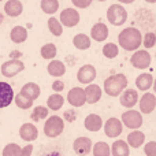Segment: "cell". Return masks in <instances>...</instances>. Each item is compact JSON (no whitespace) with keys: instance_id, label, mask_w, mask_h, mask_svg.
I'll list each match as a JSON object with an SVG mask.
<instances>
[{"instance_id":"22","label":"cell","mask_w":156,"mask_h":156,"mask_svg":"<svg viewBox=\"0 0 156 156\" xmlns=\"http://www.w3.org/2000/svg\"><path fill=\"white\" fill-rule=\"evenodd\" d=\"M127 144H129V147H132V148H140L141 145H144V143H145V134H144L143 132H140V130H133L132 133H129V136H127Z\"/></svg>"},{"instance_id":"9","label":"cell","mask_w":156,"mask_h":156,"mask_svg":"<svg viewBox=\"0 0 156 156\" xmlns=\"http://www.w3.org/2000/svg\"><path fill=\"white\" fill-rule=\"evenodd\" d=\"M14 99H15V94H14L12 86L4 81H0V108L8 107Z\"/></svg>"},{"instance_id":"46","label":"cell","mask_w":156,"mask_h":156,"mask_svg":"<svg viewBox=\"0 0 156 156\" xmlns=\"http://www.w3.org/2000/svg\"><path fill=\"white\" fill-rule=\"evenodd\" d=\"M0 23H3V15L0 14Z\"/></svg>"},{"instance_id":"20","label":"cell","mask_w":156,"mask_h":156,"mask_svg":"<svg viewBox=\"0 0 156 156\" xmlns=\"http://www.w3.org/2000/svg\"><path fill=\"white\" fill-rule=\"evenodd\" d=\"M130 147L125 140H116L111 145V156H129Z\"/></svg>"},{"instance_id":"43","label":"cell","mask_w":156,"mask_h":156,"mask_svg":"<svg viewBox=\"0 0 156 156\" xmlns=\"http://www.w3.org/2000/svg\"><path fill=\"white\" fill-rule=\"evenodd\" d=\"M119 3H125V4H130V3H133L134 0H118Z\"/></svg>"},{"instance_id":"36","label":"cell","mask_w":156,"mask_h":156,"mask_svg":"<svg viewBox=\"0 0 156 156\" xmlns=\"http://www.w3.org/2000/svg\"><path fill=\"white\" fill-rule=\"evenodd\" d=\"M21 151H22V148L18 144L11 143V144H7V145L3 148L2 156H19L21 155Z\"/></svg>"},{"instance_id":"7","label":"cell","mask_w":156,"mask_h":156,"mask_svg":"<svg viewBox=\"0 0 156 156\" xmlns=\"http://www.w3.org/2000/svg\"><path fill=\"white\" fill-rule=\"evenodd\" d=\"M60 23L66 27H74L80 23V12L76 8H65L60 12Z\"/></svg>"},{"instance_id":"40","label":"cell","mask_w":156,"mask_h":156,"mask_svg":"<svg viewBox=\"0 0 156 156\" xmlns=\"http://www.w3.org/2000/svg\"><path fill=\"white\" fill-rule=\"evenodd\" d=\"M32 152H33V145H26V147H23L22 148V151H21V155L19 156H32Z\"/></svg>"},{"instance_id":"26","label":"cell","mask_w":156,"mask_h":156,"mask_svg":"<svg viewBox=\"0 0 156 156\" xmlns=\"http://www.w3.org/2000/svg\"><path fill=\"white\" fill-rule=\"evenodd\" d=\"M10 38H11V41H14L15 44L25 43L27 38V30L25 29L23 26H14L10 33Z\"/></svg>"},{"instance_id":"41","label":"cell","mask_w":156,"mask_h":156,"mask_svg":"<svg viewBox=\"0 0 156 156\" xmlns=\"http://www.w3.org/2000/svg\"><path fill=\"white\" fill-rule=\"evenodd\" d=\"M52 89H54L55 92H62L63 89H65V83H63L62 81H55V82L52 83Z\"/></svg>"},{"instance_id":"12","label":"cell","mask_w":156,"mask_h":156,"mask_svg":"<svg viewBox=\"0 0 156 156\" xmlns=\"http://www.w3.org/2000/svg\"><path fill=\"white\" fill-rule=\"evenodd\" d=\"M96 78V69L92 65H85L78 70L77 73V80L78 82L85 83V85H90Z\"/></svg>"},{"instance_id":"44","label":"cell","mask_w":156,"mask_h":156,"mask_svg":"<svg viewBox=\"0 0 156 156\" xmlns=\"http://www.w3.org/2000/svg\"><path fill=\"white\" fill-rule=\"evenodd\" d=\"M147 3H152V4H154V3H156V0H145Z\"/></svg>"},{"instance_id":"1","label":"cell","mask_w":156,"mask_h":156,"mask_svg":"<svg viewBox=\"0 0 156 156\" xmlns=\"http://www.w3.org/2000/svg\"><path fill=\"white\" fill-rule=\"evenodd\" d=\"M118 43L125 51H136L143 44V36L136 27H126L119 33Z\"/></svg>"},{"instance_id":"30","label":"cell","mask_w":156,"mask_h":156,"mask_svg":"<svg viewBox=\"0 0 156 156\" xmlns=\"http://www.w3.org/2000/svg\"><path fill=\"white\" fill-rule=\"evenodd\" d=\"M93 156H111V147L104 141H99L93 145Z\"/></svg>"},{"instance_id":"42","label":"cell","mask_w":156,"mask_h":156,"mask_svg":"<svg viewBox=\"0 0 156 156\" xmlns=\"http://www.w3.org/2000/svg\"><path fill=\"white\" fill-rule=\"evenodd\" d=\"M21 55H22V52H19V51H12L11 52V59H18V58H21Z\"/></svg>"},{"instance_id":"16","label":"cell","mask_w":156,"mask_h":156,"mask_svg":"<svg viewBox=\"0 0 156 156\" xmlns=\"http://www.w3.org/2000/svg\"><path fill=\"white\" fill-rule=\"evenodd\" d=\"M156 108V96L147 92L140 100V111L143 114H151Z\"/></svg>"},{"instance_id":"49","label":"cell","mask_w":156,"mask_h":156,"mask_svg":"<svg viewBox=\"0 0 156 156\" xmlns=\"http://www.w3.org/2000/svg\"><path fill=\"white\" fill-rule=\"evenodd\" d=\"M155 56H156V55H155Z\"/></svg>"},{"instance_id":"33","label":"cell","mask_w":156,"mask_h":156,"mask_svg":"<svg viewBox=\"0 0 156 156\" xmlns=\"http://www.w3.org/2000/svg\"><path fill=\"white\" fill-rule=\"evenodd\" d=\"M48 29H49V32L54 36H56V37L62 36V33H63L62 23H60V21L56 19L55 16H51V18L48 19Z\"/></svg>"},{"instance_id":"2","label":"cell","mask_w":156,"mask_h":156,"mask_svg":"<svg viewBox=\"0 0 156 156\" xmlns=\"http://www.w3.org/2000/svg\"><path fill=\"white\" fill-rule=\"evenodd\" d=\"M127 86V78L125 74H112L104 81V92L111 97H116L125 92Z\"/></svg>"},{"instance_id":"3","label":"cell","mask_w":156,"mask_h":156,"mask_svg":"<svg viewBox=\"0 0 156 156\" xmlns=\"http://www.w3.org/2000/svg\"><path fill=\"white\" fill-rule=\"evenodd\" d=\"M65 130V121L63 118L58 115H52L47 119L45 125H44V134L49 138L59 137Z\"/></svg>"},{"instance_id":"10","label":"cell","mask_w":156,"mask_h":156,"mask_svg":"<svg viewBox=\"0 0 156 156\" xmlns=\"http://www.w3.org/2000/svg\"><path fill=\"white\" fill-rule=\"evenodd\" d=\"M67 101L73 107H82L86 103V96H85V89L76 86V88L70 89L67 93Z\"/></svg>"},{"instance_id":"8","label":"cell","mask_w":156,"mask_h":156,"mask_svg":"<svg viewBox=\"0 0 156 156\" xmlns=\"http://www.w3.org/2000/svg\"><path fill=\"white\" fill-rule=\"evenodd\" d=\"M151 55H149V52L147 51H137L134 52V54L132 55V58H130V63L133 65V67L136 69H140V70H144V69L149 67V65H151Z\"/></svg>"},{"instance_id":"35","label":"cell","mask_w":156,"mask_h":156,"mask_svg":"<svg viewBox=\"0 0 156 156\" xmlns=\"http://www.w3.org/2000/svg\"><path fill=\"white\" fill-rule=\"evenodd\" d=\"M119 54V49H118V45L114 43H108L103 47V55H104L107 59H114L116 58Z\"/></svg>"},{"instance_id":"21","label":"cell","mask_w":156,"mask_h":156,"mask_svg":"<svg viewBox=\"0 0 156 156\" xmlns=\"http://www.w3.org/2000/svg\"><path fill=\"white\" fill-rule=\"evenodd\" d=\"M23 11V5L19 0H8L7 3L4 4V12L7 14L8 16H19Z\"/></svg>"},{"instance_id":"37","label":"cell","mask_w":156,"mask_h":156,"mask_svg":"<svg viewBox=\"0 0 156 156\" xmlns=\"http://www.w3.org/2000/svg\"><path fill=\"white\" fill-rule=\"evenodd\" d=\"M143 44H144V47H145L147 49L154 48L155 44H156V34L155 33H152V32L145 33V36H144V38H143Z\"/></svg>"},{"instance_id":"23","label":"cell","mask_w":156,"mask_h":156,"mask_svg":"<svg viewBox=\"0 0 156 156\" xmlns=\"http://www.w3.org/2000/svg\"><path fill=\"white\" fill-rule=\"evenodd\" d=\"M47 70H48V73L51 74L52 77H62V76H65V73H66V66L62 60L54 59L48 63Z\"/></svg>"},{"instance_id":"38","label":"cell","mask_w":156,"mask_h":156,"mask_svg":"<svg viewBox=\"0 0 156 156\" xmlns=\"http://www.w3.org/2000/svg\"><path fill=\"white\" fill-rule=\"evenodd\" d=\"M144 152L147 156H156V141H149L144 145Z\"/></svg>"},{"instance_id":"29","label":"cell","mask_w":156,"mask_h":156,"mask_svg":"<svg viewBox=\"0 0 156 156\" xmlns=\"http://www.w3.org/2000/svg\"><path fill=\"white\" fill-rule=\"evenodd\" d=\"M40 7L43 10V12L52 15V14H55L59 10V2L58 0H41Z\"/></svg>"},{"instance_id":"25","label":"cell","mask_w":156,"mask_h":156,"mask_svg":"<svg viewBox=\"0 0 156 156\" xmlns=\"http://www.w3.org/2000/svg\"><path fill=\"white\" fill-rule=\"evenodd\" d=\"M21 92L25 94V96H27L30 100H37L38 96H40V86L37 85V83L34 82H27L25 83L23 86H22Z\"/></svg>"},{"instance_id":"15","label":"cell","mask_w":156,"mask_h":156,"mask_svg":"<svg viewBox=\"0 0 156 156\" xmlns=\"http://www.w3.org/2000/svg\"><path fill=\"white\" fill-rule=\"evenodd\" d=\"M108 37V27L107 25H104L103 22H97L92 26L90 29V38H93L97 43H101L105 41Z\"/></svg>"},{"instance_id":"11","label":"cell","mask_w":156,"mask_h":156,"mask_svg":"<svg viewBox=\"0 0 156 156\" xmlns=\"http://www.w3.org/2000/svg\"><path fill=\"white\" fill-rule=\"evenodd\" d=\"M122 121H119L118 118H110L107 122L104 123V133L107 137L110 138H115L118 136L122 134V130H123V126H122Z\"/></svg>"},{"instance_id":"31","label":"cell","mask_w":156,"mask_h":156,"mask_svg":"<svg viewBox=\"0 0 156 156\" xmlns=\"http://www.w3.org/2000/svg\"><path fill=\"white\" fill-rule=\"evenodd\" d=\"M14 100H15L16 107H19L21 110H29V108L33 107V100H30L27 96H25L22 92H19Z\"/></svg>"},{"instance_id":"4","label":"cell","mask_w":156,"mask_h":156,"mask_svg":"<svg viewBox=\"0 0 156 156\" xmlns=\"http://www.w3.org/2000/svg\"><path fill=\"white\" fill-rule=\"evenodd\" d=\"M107 19L114 26H122L127 21V11L121 4H111L107 10Z\"/></svg>"},{"instance_id":"39","label":"cell","mask_w":156,"mask_h":156,"mask_svg":"<svg viewBox=\"0 0 156 156\" xmlns=\"http://www.w3.org/2000/svg\"><path fill=\"white\" fill-rule=\"evenodd\" d=\"M92 2H93V0H71V3H73L77 8H88L89 5L92 4Z\"/></svg>"},{"instance_id":"18","label":"cell","mask_w":156,"mask_h":156,"mask_svg":"<svg viewBox=\"0 0 156 156\" xmlns=\"http://www.w3.org/2000/svg\"><path fill=\"white\" fill-rule=\"evenodd\" d=\"M103 90L99 85H94V83H90L85 88V96H86V103L89 104H94L97 103L100 99H101Z\"/></svg>"},{"instance_id":"28","label":"cell","mask_w":156,"mask_h":156,"mask_svg":"<svg viewBox=\"0 0 156 156\" xmlns=\"http://www.w3.org/2000/svg\"><path fill=\"white\" fill-rule=\"evenodd\" d=\"M73 44L77 49L83 51V49H88L89 47H90L92 41H90V37H89V36L83 34V33H80V34H77L76 37L73 38Z\"/></svg>"},{"instance_id":"47","label":"cell","mask_w":156,"mask_h":156,"mask_svg":"<svg viewBox=\"0 0 156 156\" xmlns=\"http://www.w3.org/2000/svg\"><path fill=\"white\" fill-rule=\"evenodd\" d=\"M99 2H105V0H99Z\"/></svg>"},{"instance_id":"13","label":"cell","mask_w":156,"mask_h":156,"mask_svg":"<svg viewBox=\"0 0 156 156\" xmlns=\"http://www.w3.org/2000/svg\"><path fill=\"white\" fill-rule=\"evenodd\" d=\"M73 149L77 155L86 156L92 149H93L92 140L89 137H78V138L74 140V143H73Z\"/></svg>"},{"instance_id":"19","label":"cell","mask_w":156,"mask_h":156,"mask_svg":"<svg viewBox=\"0 0 156 156\" xmlns=\"http://www.w3.org/2000/svg\"><path fill=\"white\" fill-rule=\"evenodd\" d=\"M83 126L89 132H99L103 127V119L97 114H89L83 121Z\"/></svg>"},{"instance_id":"50","label":"cell","mask_w":156,"mask_h":156,"mask_svg":"<svg viewBox=\"0 0 156 156\" xmlns=\"http://www.w3.org/2000/svg\"><path fill=\"white\" fill-rule=\"evenodd\" d=\"M155 34H156V33H155Z\"/></svg>"},{"instance_id":"17","label":"cell","mask_w":156,"mask_h":156,"mask_svg":"<svg viewBox=\"0 0 156 156\" xmlns=\"http://www.w3.org/2000/svg\"><path fill=\"white\" fill-rule=\"evenodd\" d=\"M119 101H121V104L123 105V107H126V108L134 107V105L137 104V101H138L137 90H136V89H126V90L121 94Z\"/></svg>"},{"instance_id":"5","label":"cell","mask_w":156,"mask_h":156,"mask_svg":"<svg viewBox=\"0 0 156 156\" xmlns=\"http://www.w3.org/2000/svg\"><path fill=\"white\" fill-rule=\"evenodd\" d=\"M122 123L127 127V129L137 130L143 126V115L141 112L134 110H127L126 112L122 114Z\"/></svg>"},{"instance_id":"24","label":"cell","mask_w":156,"mask_h":156,"mask_svg":"<svg viewBox=\"0 0 156 156\" xmlns=\"http://www.w3.org/2000/svg\"><path fill=\"white\" fill-rule=\"evenodd\" d=\"M136 86L140 90L147 92L151 86H154V77H152V74H148V73L140 74V76L136 78Z\"/></svg>"},{"instance_id":"32","label":"cell","mask_w":156,"mask_h":156,"mask_svg":"<svg viewBox=\"0 0 156 156\" xmlns=\"http://www.w3.org/2000/svg\"><path fill=\"white\" fill-rule=\"evenodd\" d=\"M41 56H43V59H47V60H54L55 56H56V47H55V44H45V45L41 47V51H40Z\"/></svg>"},{"instance_id":"34","label":"cell","mask_w":156,"mask_h":156,"mask_svg":"<svg viewBox=\"0 0 156 156\" xmlns=\"http://www.w3.org/2000/svg\"><path fill=\"white\" fill-rule=\"evenodd\" d=\"M48 116V107H43V105H38V107H34V110L32 111V118L33 122H40L41 119H45Z\"/></svg>"},{"instance_id":"14","label":"cell","mask_w":156,"mask_h":156,"mask_svg":"<svg viewBox=\"0 0 156 156\" xmlns=\"http://www.w3.org/2000/svg\"><path fill=\"white\" fill-rule=\"evenodd\" d=\"M19 136L26 143H33L38 137V129L33 123H23L19 129Z\"/></svg>"},{"instance_id":"27","label":"cell","mask_w":156,"mask_h":156,"mask_svg":"<svg viewBox=\"0 0 156 156\" xmlns=\"http://www.w3.org/2000/svg\"><path fill=\"white\" fill-rule=\"evenodd\" d=\"M63 103H65V97L59 93H55L48 97V100H47V107L52 111H58L63 107Z\"/></svg>"},{"instance_id":"6","label":"cell","mask_w":156,"mask_h":156,"mask_svg":"<svg viewBox=\"0 0 156 156\" xmlns=\"http://www.w3.org/2000/svg\"><path fill=\"white\" fill-rule=\"evenodd\" d=\"M23 70H25V65L19 59H10L2 65V74L7 78L15 77L16 74H19Z\"/></svg>"},{"instance_id":"45","label":"cell","mask_w":156,"mask_h":156,"mask_svg":"<svg viewBox=\"0 0 156 156\" xmlns=\"http://www.w3.org/2000/svg\"><path fill=\"white\" fill-rule=\"evenodd\" d=\"M154 90H155V93H156V80L154 81Z\"/></svg>"},{"instance_id":"48","label":"cell","mask_w":156,"mask_h":156,"mask_svg":"<svg viewBox=\"0 0 156 156\" xmlns=\"http://www.w3.org/2000/svg\"><path fill=\"white\" fill-rule=\"evenodd\" d=\"M0 2H4V0H0Z\"/></svg>"}]
</instances>
